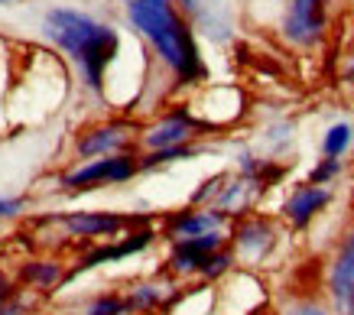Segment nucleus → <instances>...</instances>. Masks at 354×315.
Wrapping results in <instances>:
<instances>
[{
    "instance_id": "nucleus-1",
    "label": "nucleus",
    "mask_w": 354,
    "mask_h": 315,
    "mask_svg": "<svg viewBox=\"0 0 354 315\" xmlns=\"http://www.w3.org/2000/svg\"><path fill=\"white\" fill-rule=\"evenodd\" d=\"M124 17L130 30L153 49L176 88H198L208 82L192 20L176 0H124Z\"/></svg>"
},
{
    "instance_id": "nucleus-2",
    "label": "nucleus",
    "mask_w": 354,
    "mask_h": 315,
    "mask_svg": "<svg viewBox=\"0 0 354 315\" xmlns=\"http://www.w3.org/2000/svg\"><path fill=\"white\" fill-rule=\"evenodd\" d=\"M43 36L59 52H65L82 85L95 98H108V75L124 46L118 26L75 7H53L43 13Z\"/></svg>"
},
{
    "instance_id": "nucleus-3",
    "label": "nucleus",
    "mask_w": 354,
    "mask_h": 315,
    "mask_svg": "<svg viewBox=\"0 0 354 315\" xmlns=\"http://www.w3.org/2000/svg\"><path fill=\"white\" fill-rule=\"evenodd\" d=\"M166 267L172 280H192V283H221L225 276L237 270V257L231 250L227 231L202 234V238H185L166 244Z\"/></svg>"
},
{
    "instance_id": "nucleus-4",
    "label": "nucleus",
    "mask_w": 354,
    "mask_h": 315,
    "mask_svg": "<svg viewBox=\"0 0 354 315\" xmlns=\"http://www.w3.org/2000/svg\"><path fill=\"white\" fill-rule=\"evenodd\" d=\"M140 173V153H114V156H101V160H85V163H72L59 179H55V192L62 195H88L97 189H118L130 185Z\"/></svg>"
},
{
    "instance_id": "nucleus-5",
    "label": "nucleus",
    "mask_w": 354,
    "mask_h": 315,
    "mask_svg": "<svg viewBox=\"0 0 354 315\" xmlns=\"http://www.w3.org/2000/svg\"><path fill=\"white\" fill-rule=\"evenodd\" d=\"M283 221L273 215H263V211H250V215H241L231 221V250L237 257V267H263V263L277 254L279 240H283Z\"/></svg>"
},
{
    "instance_id": "nucleus-6",
    "label": "nucleus",
    "mask_w": 354,
    "mask_h": 315,
    "mask_svg": "<svg viewBox=\"0 0 354 315\" xmlns=\"http://www.w3.org/2000/svg\"><path fill=\"white\" fill-rule=\"evenodd\" d=\"M205 137H212V127L202 117H195L189 104H172L140 127V153L189 146V143H202Z\"/></svg>"
},
{
    "instance_id": "nucleus-7",
    "label": "nucleus",
    "mask_w": 354,
    "mask_h": 315,
    "mask_svg": "<svg viewBox=\"0 0 354 315\" xmlns=\"http://www.w3.org/2000/svg\"><path fill=\"white\" fill-rule=\"evenodd\" d=\"M140 127L143 124L124 117H108L97 120V124H88L72 140V156H75V163H85V160L114 156V153H140Z\"/></svg>"
},
{
    "instance_id": "nucleus-8",
    "label": "nucleus",
    "mask_w": 354,
    "mask_h": 315,
    "mask_svg": "<svg viewBox=\"0 0 354 315\" xmlns=\"http://www.w3.org/2000/svg\"><path fill=\"white\" fill-rule=\"evenodd\" d=\"M55 225L62 228L65 238L82 240V244H104V240H114L120 234H127L130 228H137L150 218L143 215H124V211H62V215L53 218Z\"/></svg>"
},
{
    "instance_id": "nucleus-9",
    "label": "nucleus",
    "mask_w": 354,
    "mask_h": 315,
    "mask_svg": "<svg viewBox=\"0 0 354 315\" xmlns=\"http://www.w3.org/2000/svg\"><path fill=\"white\" fill-rule=\"evenodd\" d=\"M279 33L296 49H315L328 33V0H283Z\"/></svg>"
},
{
    "instance_id": "nucleus-10",
    "label": "nucleus",
    "mask_w": 354,
    "mask_h": 315,
    "mask_svg": "<svg viewBox=\"0 0 354 315\" xmlns=\"http://www.w3.org/2000/svg\"><path fill=\"white\" fill-rule=\"evenodd\" d=\"M335 202V185H315L309 179L292 182L279 202V221L290 231H309L315 218H322Z\"/></svg>"
},
{
    "instance_id": "nucleus-11",
    "label": "nucleus",
    "mask_w": 354,
    "mask_h": 315,
    "mask_svg": "<svg viewBox=\"0 0 354 315\" xmlns=\"http://www.w3.org/2000/svg\"><path fill=\"white\" fill-rule=\"evenodd\" d=\"M215 231H231V218L221 208H212V205H185V208H176V211H166L160 218V238L166 244L215 234Z\"/></svg>"
},
{
    "instance_id": "nucleus-12",
    "label": "nucleus",
    "mask_w": 354,
    "mask_h": 315,
    "mask_svg": "<svg viewBox=\"0 0 354 315\" xmlns=\"http://www.w3.org/2000/svg\"><path fill=\"white\" fill-rule=\"evenodd\" d=\"M325 296L335 315H354V228L335 244L325 267Z\"/></svg>"
},
{
    "instance_id": "nucleus-13",
    "label": "nucleus",
    "mask_w": 354,
    "mask_h": 315,
    "mask_svg": "<svg viewBox=\"0 0 354 315\" xmlns=\"http://www.w3.org/2000/svg\"><path fill=\"white\" fill-rule=\"evenodd\" d=\"M176 3L183 7V13L202 30V33H208L212 39H218V43L231 39V20H227L225 13H218L208 0H176Z\"/></svg>"
},
{
    "instance_id": "nucleus-14",
    "label": "nucleus",
    "mask_w": 354,
    "mask_h": 315,
    "mask_svg": "<svg viewBox=\"0 0 354 315\" xmlns=\"http://www.w3.org/2000/svg\"><path fill=\"white\" fill-rule=\"evenodd\" d=\"M208 150L205 143H189V146H169V150H147L140 153V173H162V169H172L179 163H192L202 153Z\"/></svg>"
},
{
    "instance_id": "nucleus-15",
    "label": "nucleus",
    "mask_w": 354,
    "mask_h": 315,
    "mask_svg": "<svg viewBox=\"0 0 354 315\" xmlns=\"http://www.w3.org/2000/svg\"><path fill=\"white\" fill-rule=\"evenodd\" d=\"M354 153V120L351 117H338L319 137V156L328 160H348Z\"/></svg>"
},
{
    "instance_id": "nucleus-16",
    "label": "nucleus",
    "mask_w": 354,
    "mask_h": 315,
    "mask_svg": "<svg viewBox=\"0 0 354 315\" xmlns=\"http://www.w3.org/2000/svg\"><path fill=\"white\" fill-rule=\"evenodd\" d=\"M20 280L36 293H53L59 283L68 280V270L62 260H26L20 267Z\"/></svg>"
},
{
    "instance_id": "nucleus-17",
    "label": "nucleus",
    "mask_w": 354,
    "mask_h": 315,
    "mask_svg": "<svg viewBox=\"0 0 354 315\" xmlns=\"http://www.w3.org/2000/svg\"><path fill=\"white\" fill-rule=\"evenodd\" d=\"M82 315H130V303L124 289H104L91 296L82 309Z\"/></svg>"
},
{
    "instance_id": "nucleus-18",
    "label": "nucleus",
    "mask_w": 354,
    "mask_h": 315,
    "mask_svg": "<svg viewBox=\"0 0 354 315\" xmlns=\"http://www.w3.org/2000/svg\"><path fill=\"white\" fill-rule=\"evenodd\" d=\"M292 140H296V131H292L290 120H273L267 131H263V156H270V160H279V156H286L292 146Z\"/></svg>"
},
{
    "instance_id": "nucleus-19",
    "label": "nucleus",
    "mask_w": 354,
    "mask_h": 315,
    "mask_svg": "<svg viewBox=\"0 0 354 315\" xmlns=\"http://www.w3.org/2000/svg\"><path fill=\"white\" fill-rule=\"evenodd\" d=\"M344 169H348V160H328V156H319V160L309 166L306 179L315 182V185H335L344 175Z\"/></svg>"
},
{
    "instance_id": "nucleus-20",
    "label": "nucleus",
    "mask_w": 354,
    "mask_h": 315,
    "mask_svg": "<svg viewBox=\"0 0 354 315\" xmlns=\"http://www.w3.org/2000/svg\"><path fill=\"white\" fill-rule=\"evenodd\" d=\"M277 315H335V312H332V305H325L322 299L302 296V299H292L286 309H279Z\"/></svg>"
},
{
    "instance_id": "nucleus-21",
    "label": "nucleus",
    "mask_w": 354,
    "mask_h": 315,
    "mask_svg": "<svg viewBox=\"0 0 354 315\" xmlns=\"http://www.w3.org/2000/svg\"><path fill=\"white\" fill-rule=\"evenodd\" d=\"M26 208H30V198L26 195H0V221L20 218Z\"/></svg>"
},
{
    "instance_id": "nucleus-22",
    "label": "nucleus",
    "mask_w": 354,
    "mask_h": 315,
    "mask_svg": "<svg viewBox=\"0 0 354 315\" xmlns=\"http://www.w3.org/2000/svg\"><path fill=\"white\" fill-rule=\"evenodd\" d=\"M13 299H17V286H13V280L7 276V273H0V309L10 305Z\"/></svg>"
},
{
    "instance_id": "nucleus-23",
    "label": "nucleus",
    "mask_w": 354,
    "mask_h": 315,
    "mask_svg": "<svg viewBox=\"0 0 354 315\" xmlns=\"http://www.w3.org/2000/svg\"><path fill=\"white\" fill-rule=\"evenodd\" d=\"M0 3H17V0H0Z\"/></svg>"
},
{
    "instance_id": "nucleus-24",
    "label": "nucleus",
    "mask_w": 354,
    "mask_h": 315,
    "mask_svg": "<svg viewBox=\"0 0 354 315\" xmlns=\"http://www.w3.org/2000/svg\"><path fill=\"white\" fill-rule=\"evenodd\" d=\"M260 315H267V312H260Z\"/></svg>"
}]
</instances>
